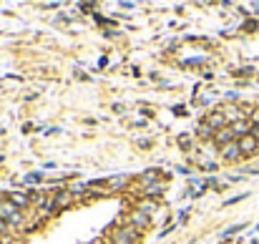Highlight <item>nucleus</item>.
I'll list each match as a JSON object with an SVG mask.
<instances>
[{
  "label": "nucleus",
  "mask_w": 259,
  "mask_h": 244,
  "mask_svg": "<svg viewBox=\"0 0 259 244\" xmlns=\"http://www.w3.org/2000/svg\"><path fill=\"white\" fill-rule=\"evenodd\" d=\"M139 241V229L123 224V226H116L111 231V244H136Z\"/></svg>",
  "instance_id": "obj_2"
},
{
  "label": "nucleus",
  "mask_w": 259,
  "mask_h": 244,
  "mask_svg": "<svg viewBox=\"0 0 259 244\" xmlns=\"http://www.w3.org/2000/svg\"><path fill=\"white\" fill-rule=\"evenodd\" d=\"M214 139H216V144H219V146H224V144H229V141H234L236 136H234V131H231V126H224V129H219V131L214 134Z\"/></svg>",
  "instance_id": "obj_6"
},
{
  "label": "nucleus",
  "mask_w": 259,
  "mask_h": 244,
  "mask_svg": "<svg viewBox=\"0 0 259 244\" xmlns=\"http://www.w3.org/2000/svg\"><path fill=\"white\" fill-rule=\"evenodd\" d=\"M146 224H149V214H144L141 209L128 216V226H134V229H139V231H141V226H146Z\"/></svg>",
  "instance_id": "obj_5"
},
{
  "label": "nucleus",
  "mask_w": 259,
  "mask_h": 244,
  "mask_svg": "<svg viewBox=\"0 0 259 244\" xmlns=\"http://www.w3.org/2000/svg\"><path fill=\"white\" fill-rule=\"evenodd\" d=\"M164 191V181H159V184H154V186H144V194L146 196H156V194H161Z\"/></svg>",
  "instance_id": "obj_10"
},
{
  "label": "nucleus",
  "mask_w": 259,
  "mask_h": 244,
  "mask_svg": "<svg viewBox=\"0 0 259 244\" xmlns=\"http://www.w3.org/2000/svg\"><path fill=\"white\" fill-rule=\"evenodd\" d=\"M36 181H41L38 174H28V176H26V184H36Z\"/></svg>",
  "instance_id": "obj_12"
},
{
  "label": "nucleus",
  "mask_w": 259,
  "mask_h": 244,
  "mask_svg": "<svg viewBox=\"0 0 259 244\" xmlns=\"http://www.w3.org/2000/svg\"><path fill=\"white\" fill-rule=\"evenodd\" d=\"M8 231H11V224H8V221H3V219H0V239H3V236H6ZM3 241H6V239H3Z\"/></svg>",
  "instance_id": "obj_11"
},
{
  "label": "nucleus",
  "mask_w": 259,
  "mask_h": 244,
  "mask_svg": "<svg viewBox=\"0 0 259 244\" xmlns=\"http://www.w3.org/2000/svg\"><path fill=\"white\" fill-rule=\"evenodd\" d=\"M256 146H259V141H256V136H251V134H246V136H241V139H239L241 156H251V154L256 151Z\"/></svg>",
  "instance_id": "obj_4"
},
{
  "label": "nucleus",
  "mask_w": 259,
  "mask_h": 244,
  "mask_svg": "<svg viewBox=\"0 0 259 244\" xmlns=\"http://www.w3.org/2000/svg\"><path fill=\"white\" fill-rule=\"evenodd\" d=\"M0 219L8 221L11 226H21L23 224V211L11 199H3V201H0Z\"/></svg>",
  "instance_id": "obj_1"
},
{
  "label": "nucleus",
  "mask_w": 259,
  "mask_h": 244,
  "mask_svg": "<svg viewBox=\"0 0 259 244\" xmlns=\"http://www.w3.org/2000/svg\"><path fill=\"white\" fill-rule=\"evenodd\" d=\"M219 156H221L224 161H236V159L241 156V149H239V141H229V144H224V146H219Z\"/></svg>",
  "instance_id": "obj_3"
},
{
  "label": "nucleus",
  "mask_w": 259,
  "mask_h": 244,
  "mask_svg": "<svg viewBox=\"0 0 259 244\" xmlns=\"http://www.w3.org/2000/svg\"><path fill=\"white\" fill-rule=\"evenodd\" d=\"M8 199H11V201H13L16 206H21V209L31 204V199H28V194H26V191H13V194H11Z\"/></svg>",
  "instance_id": "obj_9"
},
{
  "label": "nucleus",
  "mask_w": 259,
  "mask_h": 244,
  "mask_svg": "<svg viewBox=\"0 0 259 244\" xmlns=\"http://www.w3.org/2000/svg\"><path fill=\"white\" fill-rule=\"evenodd\" d=\"M231 131H234V136H236V139H241V136L251 134V126H249V121L239 118V121H234V124H231Z\"/></svg>",
  "instance_id": "obj_7"
},
{
  "label": "nucleus",
  "mask_w": 259,
  "mask_h": 244,
  "mask_svg": "<svg viewBox=\"0 0 259 244\" xmlns=\"http://www.w3.org/2000/svg\"><path fill=\"white\" fill-rule=\"evenodd\" d=\"M206 124H209L214 131H219V129H224V126H226V116H224L221 111H219V113H211V116L206 118Z\"/></svg>",
  "instance_id": "obj_8"
},
{
  "label": "nucleus",
  "mask_w": 259,
  "mask_h": 244,
  "mask_svg": "<svg viewBox=\"0 0 259 244\" xmlns=\"http://www.w3.org/2000/svg\"><path fill=\"white\" fill-rule=\"evenodd\" d=\"M0 244H3V239H0Z\"/></svg>",
  "instance_id": "obj_13"
}]
</instances>
